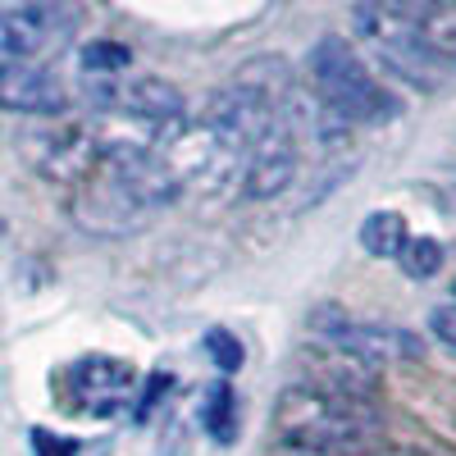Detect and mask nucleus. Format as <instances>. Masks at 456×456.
Segmentation results:
<instances>
[{"label": "nucleus", "instance_id": "obj_12", "mask_svg": "<svg viewBox=\"0 0 456 456\" xmlns=\"http://www.w3.org/2000/svg\"><path fill=\"white\" fill-rule=\"evenodd\" d=\"M397 265L411 274V279H434L438 274V265H443V247L438 238H411L397 256Z\"/></svg>", "mask_w": 456, "mask_h": 456}, {"label": "nucleus", "instance_id": "obj_7", "mask_svg": "<svg viewBox=\"0 0 456 456\" xmlns=\"http://www.w3.org/2000/svg\"><path fill=\"white\" fill-rule=\"evenodd\" d=\"M297 165H301V137H297V128L288 124V114L279 105L274 124L260 133V142L251 146V156H247L242 192L251 201H270V197L288 192L292 178H297Z\"/></svg>", "mask_w": 456, "mask_h": 456}, {"label": "nucleus", "instance_id": "obj_15", "mask_svg": "<svg viewBox=\"0 0 456 456\" xmlns=\"http://www.w3.org/2000/svg\"><path fill=\"white\" fill-rule=\"evenodd\" d=\"M429 329H434L438 342H447V347L456 352V301H447V306H438V311L429 315Z\"/></svg>", "mask_w": 456, "mask_h": 456}, {"label": "nucleus", "instance_id": "obj_3", "mask_svg": "<svg viewBox=\"0 0 456 456\" xmlns=\"http://www.w3.org/2000/svg\"><path fill=\"white\" fill-rule=\"evenodd\" d=\"M352 28L365 51L415 92H438L456 73L425 37V0H356Z\"/></svg>", "mask_w": 456, "mask_h": 456}, {"label": "nucleus", "instance_id": "obj_8", "mask_svg": "<svg viewBox=\"0 0 456 456\" xmlns=\"http://www.w3.org/2000/svg\"><path fill=\"white\" fill-rule=\"evenodd\" d=\"M0 110L55 119V114L69 110V92L37 60H0Z\"/></svg>", "mask_w": 456, "mask_h": 456}, {"label": "nucleus", "instance_id": "obj_14", "mask_svg": "<svg viewBox=\"0 0 456 456\" xmlns=\"http://www.w3.org/2000/svg\"><path fill=\"white\" fill-rule=\"evenodd\" d=\"M206 352L215 356V365H219L224 374H233V370L242 365V347H238V342L228 338L224 329H210V333H206Z\"/></svg>", "mask_w": 456, "mask_h": 456}, {"label": "nucleus", "instance_id": "obj_4", "mask_svg": "<svg viewBox=\"0 0 456 456\" xmlns=\"http://www.w3.org/2000/svg\"><path fill=\"white\" fill-rule=\"evenodd\" d=\"M311 92L315 101L333 114L338 124H388L397 119V96L365 69V60L342 42V37H324L311 51Z\"/></svg>", "mask_w": 456, "mask_h": 456}, {"label": "nucleus", "instance_id": "obj_5", "mask_svg": "<svg viewBox=\"0 0 456 456\" xmlns=\"http://www.w3.org/2000/svg\"><path fill=\"white\" fill-rule=\"evenodd\" d=\"M55 393L73 415H101L105 420V415H119L133 406L137 370L128 361H114V356H83L60 374Z\"/></svg>", "mask_w": 456, "mask_h": 456}, {"label": "nucleus", "instance_id": "obj_16", "mask_svg": "<svg viewBox=\"0 0 456 456\" xmlns=\"http://www.w3.org/2000/svg\"><path fill=\"white\" fill-rule=\"evenodd\" d=\"M0 5H10V0H0Z\"/></svg>", "mask_w": 456, "mask_h": 456}, {"label": "nucleus", "instance_id": "obj_9", "mask_svg": "<svg viewBox=\"0 0 456 456\" xmlns=\"http://www.w3.org/2000/svg\"><path fill=\"white\" fill-rule=\"evenodd\" d=\"M64 19L51 5H0V55L5 60H32L51 51L64 37Z\"/></svg>", "mask_w": 456, "mask_h": 456}, {"label": "nucleus", "instance_id": "obj_1", "mask_svg": "<svg viewBox=\"0 0 456 456\" xmlns=\"http://www.w3.org/2000/svg\"><path fill=\"white\" fill-rule=\"evenodd\" d=\"M178 174L160 156V146L133 142H96V160L78 178L73 219L96 238H128L174 206Z\"/></svg>", "mask_w": 456, "mask_h": 456}, {"label": "nucleus", "instance_id": "obj_10", "mask_svg": "<svg viewBox=\"0 0 456 456\" xmlns=\"http://www.w3.org/2000/svg\"><path fill=\"white\" fill-rule=\"evenodd\" d=\"M411 242V228L397 210H374L365 224H361V247L379 260H397L402 247Z\"/></svg>", "mask_w": 456, "mask_h": 456}, {"label": "nucleus", "instance_id": "obj_2", "mask_svg": "<svg viewBox=\"0 0 456 456\" xmlns=\"http://www.w3.org/2000/svg\"><path fill=\"white\" fill-rule=\"evenodd\" d=\"M270 434L288 452L356 456V452H370L384 429H379L374 397L338 388V384H320V379H292L274 402Z\"/></svg>", "mask_w": 456, "mask_h": 456}, {"label": "nucleus", "instance_id": "obj_6", "mask_svg": "<svg viewBox=\"0 0 456 456\" xmlns=\"http://www.w3.org/2000/svg\"><path fill=\"white\" fill-rule=\"evenodd\" d=\"M311 329H315V342H329V347L347 352L356 361H365L370 370L374 365H393V361H420L425 356V342L406 333V329H384V324H365V320H352L342 315L338 306H324L311 315Z\"/></svg>", "mask_w": 456, "mask_h": 456}, {"label": "nucleus", "instance_id": "obj_11", "mask_svg": "<svg viewBox=\"0 0 456 456\" xmlns=\"http://www.w3.org/2000/svg\"><path fill=\"white\" fill-rule=\"evenodd\" d=\"M201 425H206V434H210V438L233 443V388H228V384H215V388L206 393Z\"/></svg>", "mask_w": 456, "mask_h": 456}, {"label": "nucleus", "instance_id": "obj_17", "mask_svg": "<svg viewBox=\"0 0 456 456\" xmlns=\"http://www.w3.org/2000/svg\"><path fill=\"white\" fill-rule=\"evenodd\" d=\"M447 5H456V0H447Z\"/></svg>", "mask_w": 456, "mask_h": 456}, {"label": "nucleus", "instance_id": "obj_13", "mask_svg": "<svg viewBox=\"0 0 456 456\" xmlns=\"http://www.w3.org/2000/svg\"><path fill=\"white\" fill-rule=\"evenodd\" d=\"M83 73L87 78H124L128 73V51L114 42H92L83 51Z\"/></svg>", "mask_w": 456, "mask_h": 456}]
</instances>
